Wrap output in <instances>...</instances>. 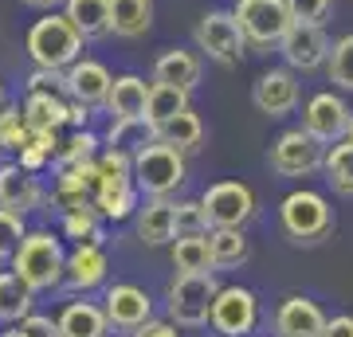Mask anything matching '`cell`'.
I'll use <instances>...</instances> for the list:
<instances>
[{
    "mask_svg": "<svg viewBox=\"0 0 353 337\" xmlns=\"http://www.w3.org/2000/svg\"><path fill=\"white\" fill-rule=\"evenodd\" d=\"M24 4H32V8H55V4H63V0H24Z\"/></svg>",
    "mask_w": 353,
    "mask_h": 337,
    "instance_id": "obj_43",
    "label": "cell"
},
{
    "mask_svg": "<svg viewBox=\"0 0 353 337\" xmlns=\"http://www.w3.org/2000/svg\"><path fill=\"white\" fill-rule=\"evenodd\" d=\"M299 71H290V67H271L263 75L255 79L252 87V102L255 110L267 114V118H287L294 106H299Z\"/></svg>",
    "mask_w": 353,
    "mask_h": 337,
    "instance_id": "obj_13",
    "label": "cell"
},
{
    "mask_svg": "<svg viewBox=\"0 0 353 337\" xmlns=\"http://www.w3.org/2000/svg\"><path fill=\"white\" fill-rule=\"evenodd\" d=\"M173 227L176 236H208V216H204L201 200H181L173 204Z\"/></svg>",
    "mask_w": 353,
    "mask_h": 337,
    "instance_id": "obj_36",
    "label": "cell"
},
{
    "mask_svg": "<svg viewBox=\"0 0 353 337\" xmlns=\"http://www.w3.org/2000/svg\"><path fill=\"white\" fill-rule=\"evenodd\" d=\"M106 318H110L114 329H138V325L150 322V314H153V302L150 294L141 287H134V283H114L110 290H106Z\"/></svg>",
    "mask_w": 353,
    "mask_h": 337,
    "instance_id": "obj_16",
    "label": "cell"
},
{
    "mask_svg": "<svg viewBox=\"0 0 353 337\" xmlns=\"http://www.w3.org/2000/svg\"><path fill=\"white\" fill-rule=\"evenodd\" d=\"M63 243L51 232H28L12 255V271L24 278L32 290H51L63 283Z\"/></svg>",
    "mask_w": 353,
    "mask_h": 337,
    "instance_id": "obj_4",
    "label": "cell"
},
{
    "mask_svg": "<svg viewBox=\"0 0 353 337\" xmlns=\"http://www.w3.org/2000/svg\"><path fill=\"white\" fill-rule=\"evenodd\" d=\"M322 153H326V145L310 138L303 125H294V130H283L275 138L267 161H271V173L279 176H310L322 169Z\"/></svg>",
    "mask_w": 353,
    "mask_h": 337,
    "instance_id": "obj_9",
    "label": "cell"
},
{
    "mask_svg": "<svg viewBox=\"0 0 353 337\" xmlns=\"http://www.w3.org/2000/svg\"><path fill=\"white\" fill-rule=\"evenodd\" d=\"M350 118H353V110L345 106L341 94H334V90H322V94H314V99L303 106V130L314 141H322V145H334V141L345 138Z\"/></svg>",
    "mask_w": 353,
    "mask_h": 337,
    "instance_id": "obj_12",
    "label": "cell"
},
{
    "mask_svg": "<svg viewBox=\"0 0 353 337\" xmlns=\"http://www.w3.org/2000/svg\"><path fill=\"white\" fill-rule=\"evenodd\" d=\"M63 16L83 39H99L110 32V0H63Z\"/></svg>",
    "mask_w": 353,
    "mask_h": 337,
    "instance_id": "obj_27",
    "label": "cell"
},
{
    "mask_svg": "<svg viewBox=\"0 0 353 337\" xmlns=\"http://www.w3.org/2000/svg\"><path fill=\"white\" fill-rule=\"evenodd\" d=\"M32 294L36 290L16 271H0V322H24L32 314Z\"/></svg>",
    "mask_w": 353,
    "mask_h": 337,
    "instance_id": "obj_29",
    "label": "cell"
},
{
    "mask_svg": "<svg viewBox=\"0 0 353 337\" xmlns=\"http://www.w3.org/2000/svg\"><path fill=\"white\" fill-rule=\"evenodd\" d=\"M196 39V51H204L212 63L220 67H240L243 51H248V39L240 32V20L228 12V8H212V12L201 16V24L192 32Z\"/></svg>",
    "mask_w": 353,
    "mask_h": 337,
    "instance_id": "obj_7",
    "label": "cell"
},
{
    "mask_svg": "<svg viewBox=\"0 0 353 337\" xmlns=\"http://www.w3.org/2000/svg\"><path fill=\"white\" fill-rule=\"evenodd\" d=\"M208 255H212L216 271L243 267V263H248V255H252L243 227H208Z\"/></svg>",
    "mask_w": 353,
    "mask_h": 337,
    "instance_id": "obj_26",
    "label": "cell"
},
{
    "mask_svg": "<svg viewBox=\"0 0 353 337\" xmlns=\"http://www.w3.org/2000/svg\"><path fill=\"white\" fill-rule=\"evenodd\" d=\"M24 236H28V232H24V216H16V212H8V208H0V263L12 259Z\"/></svg>",
    "mask_w": 353,
    "mask_h": 337,
    "instance_id": "obj_38",
    "label": "cell"
},
{
    "mask_svg": "<svg viewBox=\"0 0 353 337\" xmlns=\"http://www.w3.org/2000/svg\"><path fill=\"white\" fill-rule=\"evenodd\" d=\"M181 110H189V90L169 87V83H150V102H145V125L157 130L161 122L176 118Z\"/></svg>",
    "mask_w": 353,
    "mask_h": 337,
    "instance_id": "obj_28",
    "label": "cell"
},
{
    "mask_svg": "<svg viewBox=\"0 0 353 337\" xmlns=\"http://www.w3.org/2000/svg\"><path fill=\"white\" fill-rule=\"evenodd\" d=\"M216 290H220V283H216L212 271H201V275H176L173 283H169V322L185 325V329L208 325Z\"/></svg>",
    "mask_w": 353,
    "mask_h": 337,
    "instance_id": "obj_6",
    "label": "cell"
},
{
    "mask_svg": "<svg viewBox=\"0 0 353 337\" xmlns=\"http://www.w3.org/2000/svg\"><path fill=\"white\" fill-rule=\"evenodd\" d=\"M16 325H20L24 337H59V325L51 318H43V314H28L24 322H16Z\"/></svg>",
    "mask_w": 353,
    "mask_h": 337,
    "instance_id": "obj_40",
    "label": "cell"
},
{
    "mask_svg": "<svg viewBox=\"0 0 353 337\" xmlns=\"http://www.w3.org/2000/svg\"><path fill=\"white\" fill-rule=\"evenodd\" d=\"M279 227H283V236L290 243L314 247L334 232V208H330V200L322 192L299 188V192L283 196V204H279Z\"/></svg>",
    "mask_w": 353,
    "mask_h": 337,
    "instance_id": "obj_2",
    "label": "cell"
},
{
    "mask_svg": "<svg viewBox=\"0 0 353 337\" xmlns=\"http://www.w3.org/2000/svg\"><path fill=\"white\" fill-rule=\"evenodd\" d=\"M94 145H99V138L90 134V130H75L71 138L59 145V153H55V161L63 165H83V161H94Z\"/></svg>",
    "mask_w": 353,
    "mask_h": 337,
    "instance_id": "obj_37",
    "label": "cell"
},
{
    "mask_svg": "<svg viewBox=\"0 0 353 337\" xmlns=\"http://www.w3.org/2000/svg\"><path fill=\"white\" fill-rule=\"evenodd\" d=\"M326 75L338 90H353V32L330 43V59H326Z\"/></svg>",
    "mask_w": 353,
    "mask_h": 337,
    "instance_id": "obj_33",
    "label": "cell"
},
{
    "mask_svg": "<svg viewBox=\"0 0 353 337\" xmlns=\"http://www.w3.org/2000/svg\"><path fill=\"white\" fill-rule=\"evenodd\" d=\"M201 55L185 48H169L153 59V83H169V87H185L192 90L201 83Z\"/></svg>",
    "mask_w": 353,
    "mask_h": 337,
    "instance_id": "obj_21",
    "label": "cell"
},
{
    "mask_svg": "<svg viewBox=\"0 0 353 337\" xmlns=\"http://www.w3.org/2000/svg\"><path fill=\"white\" fill-rule=\"evenodd\" d=\"M134 227H138V239L145 247H165L176 239V227H173V204L161 196H150L145 208H138L134 216Z\"/></svg>",
    "mask_w": 353,
    "mask_h": 337,
    "instance_id": "obj_22",
    "label": "cell"
},
{
    "mask_svg": "<svg viewBox=\"0 0 353 337\" xmlns=\"http://www.w3.org/2000/svg\"><path fill=\"white\" fill-rule=\"evenodd\" d=\"M279 55L287 63L290 71H318V67H326L330 59V36L322 24H290L287 36L279 39Z\"/></svg>",
    "mask_w": 353,
    "mask_h": 337,
    "instance_id": "obj_11",
    "label": "cell"
},
{
    "mask_svg": "<svg viewBox=\"0 0 353 337\" xmlns=\"http://www.w3.org/2000/svg\"><path fill=\"white\" fill-rule=\"evenodd\" d=\"M145 102H150V83L141 75H118L110 83V99H106V110H110L114 122H145Z\"/></svg>",
    "mask_w": 353,
    "mask_h": 337,
    "instance_id": "obj_18",
    "label": "cell"
},
{
    "mask_svg": "<svg viewBox=\"0 0 353 337\" xmlns=\"http://www.w3.org/2000/svg\"><path fill=\"white\" fill-rule=\"evenodd\" d=\"M345 138H350V141H353V118H350V130H345Z\"/></svg>",
    "mask_w": 353,
    "mask_h": 337,
    "instance_id": "obj_45",
    "label": "cell"
},
{
    "mask_svg": "<svg viewBox=\"0 0 353 337\" xmlns=\"http://www.w3.org/2000/svg\"><path fill=\"white\" fill-rule=\"evenodd\" d=\"M201 208L212 227H243L255 216V192L243 181H220L201 196Z\"/></svg>",
    "mask_w": 353,
    "mask_h": 337,
    "instance_id": "obj_10",
    "label": "cell"
},
{
    "mask_svg": "<svg viewBox=\"0 0 353 337\" xmlns=\"http://www.w3.org/2000/svg\"><path fill=\"white\" fill-rule=\"evenodd\" d=\"M208 325H212L220 337H248V334H255V325H259V298H255V290H248V287H220L216 290V298H212Z\"/></svg>",
    "mask_w": 353,
    "mask_h": 337,
    "instance_id": "obj_8",
    "label": "cell"
},
{
    "mask_svg": "<svg viewBox=\"0 0 353 337\" xmlns=\"http://www.w3.org/2000/svg\"><path fill=\"white\" fill-rule=\"evenodd\" d=\"M334 8V0H287V12L294 24H322Z\"/></svg>",
    "mask_w": 353,
    "mask_h": 337,
    "instance_id": "obj_39",
    "label": "cell"
},
{
    "mask_svg": "<svg viewBox=\"0 0 353 337\" xmlns=\"http://www.w3.org/2000/svg\"><path fill=\"white\" fill-rule=\"evenodd\" d=\"M173 267H176V275L216 271L212 255H208V236H176L173 239Z\"/></svg>",
    "mask_w": 353,
    "mask_h": 337,
    "instance_id": "obj_31",
    "label": "cell"
},
{
    "mask_svg": "<svg viewBox=\"0 0 353 337\" xmlns=\"http://www.w3.org/2000/svg\"><path fill=\"white\" fill-rule=\"evenodd\" d=\"M63 236L79 243H102V227H99V208L83 204V208H67L63 212Z\"/></svg>",
    "mask_w": 353,
    "mask_h": 337,
    "instance_id": "obj_32",
    "label": "cell"
},
{
    "mask_svg": "<svg viewBox=\"0 0 353 337\" xmlns=\"http://www.w3.org/2000/svg\"><path fill=\"white\" fill-rule=\"evenodd\" d=\"M322 337H353V318H350V314L326 318V329H322Z\"/></svg>",
    "mask_w": 353,
    "mask_h": 337,
    "instance_id": "obj_42",
    "label": "cell"
},
{
    "mask_svg": "<svg viewBox=\"0 0 353 337\" xmlns=\"http://www.w3.org/2000/svg\"><path fill=\"white\" fill-rule=\"evenodd\" d=\"M322 173L334 185V192L353 196V141L350 138L326 145V153H322Z\"/></svg>",
    "mask_w": 353,
    "mask_h": 337,
    "instance_id": "obj_30",
    "label": "cell"
},
{
    "mask_svg": "<svg viewBox=\"0 0 353 337\" xmlns=\"http://www.w3.org/2000/svg\"><path fill=\"white\" fill-rule=\"evenodd\" d=\"M134 337H181L176 334V325L173 322H145V325H138V329H134Z\"/></svg>",
    "mask_w": 353,
    "mask_h": 337,
    "instance_id": "obj_41",
    "label": "cell"
},
{
    "mask_svg": "<svg viewBox=\"0 0 353 337\" xmlns=\"http://www.w3.org/2000/svg\"><path fill=\"white\" fill-rule=\"evenodd\" d=\"M110 83H114L110 71H106L99 59H83V55L63 71L67 99L83 102V106H106V99H110Z\"/></svg>",
    "mask_w": 353,
    "mask_h": 337,
    "instance_id": "obj_14",
    "label": "cell"
},
{
    "mask_svg": "<svg viewBox=\"0 0 353 337\" xmlns=\"http://www.w3.org/2000/svg\"><path fill=\"white\" fill-rule=\"evenodd\" d=\"M134 185L145 196L169 200V192H176V188L185 185V153L173 150V145H165V141H157L150 134L134 150Z\"/></svg>",
    "mask_w": 353,
    "mask_h": 337,
    "instance_id": "obj_3",
    "label": "cell"
},
{
    "mask_svg": "<svg viewBox=\"0 0 353 337\" xmlns=\"http://www.w3.org/2000/svg\"><path fill=\"white\" fill-rule=\"evenodd\" d=\"M55 153H59V141H55V134H51V130H32L28 145L20 150V165H24L28 173H36V169H43V165L55 157Z\"/></svg>",
    "mask_w": 353,
    "mask_h": 337,
    "instance_id": "obj_35",
    "label": "cell"
},
{
    "mask_svg": "<svg viewBox=\"0 0 353 337\" xmlns=\"http://www.w3.org/2000/svg\"><path fill=\"white\" fill-rule=\"evenodd\" d=\"M0 337H24V334H20V325H16V329H8V334H0Z\"/></svg>",
    "mask_w": 353,
    "mask_h": 337,
    "instance_id": "obj_44",
    "label": "cell"
},
{
    "mask_svg": "<svg viewBox=\"0 0 353 337\" xmlns=\"http://www.w3.org/2000/svg\"><path fill=\"white\" fill-rule=\"evenodd\" d=\"M0 106H4V83H0Z\"/></svg>",
    "mask_w": 353,
    "mask_h": 337,
    "instance_id": "obj_46",
    "label": "cell"
},
{
    "mask_svg": "<svg viewBox=\"0 0 353 337\" xmlns=\"http://www.w3.org/2000/svg\"><path fill=\"white\" fill-rule=\"evenodd\" d=\"M326 314L306 294H287L275 310V337H322Z\"/></svg>",
    "mask_w": 353,
    "mask_h": 337,
    "instance_id": "obj_15",
    "label": "cell"
},
{
    "mask_svg": "<svg viewBox=\"0 0 353 337\" xmlns=\"http://www.w3.org/2000/svg\"><path fill=\"white\" fill-rule=\"evenodd\" d=\"M110 263H106V251L99 243H79L63 263V283L71 290H94L106 278Z\"/></svg>",
    "mask_w": 353,
    "mask_h": 337,
    "instance_id": "obj_19",
    "label": "cell"
},
{
    "mask_svg": "<svg viewBox=\"0 0 353 337\" xmlns=\"http://www.w3.org/2000/svg\"><path fill=\"white\" fill-rule=\"evenodd\" d=\"M24 118H28L32 130H51V134H59V130L71 122V99H63L59 90H28Z\"/></svg>",
    "mask_w": 353,
    "mask_h": 337,
    "instance_id": "obj_20",
    "label": "cell"
},
{
    "mask_svg": "<svg viewBox=\"0 0 353 337\" xmlns=\"http://www.w3.org/2000/svg\"><path fill=\"white\" fill-rule=\"evenodd\" d=\"M232 16L240 20V32L248 39V48L271 51L279 48V39L287 36V28L294 24L287 12V0H236Z\"/></svg>",
    "mask_w": 353,
    "mask_h": 337,
    "instance_id": "obj_5",
    "label": "cell"
},
{
    "mask_svg": "<svg viewBox=\"0 0 353 337\" xmlns=\"http://www.w3.org/2000/svg\"><path fill=\"white\" fill-rule=\"evenodd\" d=\"M32 138V125H28L20 106H0V150H24Z\"/></svg>",
    "mask_w": 353,
    "mask_h": 337,
    "instance_id": "obj_34",
    "label": "cell"
},
{
    "mask_svg": "<svg viewBox=\"0 0 353 337\" xmlns=\"http://www.w3.org/2000/svg\"><path fill=\"white\" fill-rule=\"evenodd\" d=\"M24 48L36 67H43V71H67L83 55V36L75 32V24L63 12L51 8L43 20H36V24L28 28Z\"/></svg>",
    "mask_w": 353,
    "mask_h": 337,
    "instance_id": "obj_1",
    "label": "cell"
},
{
    "mask_svg": "<svg viewBox=\"0 0 353 337\" xmlns=\"http://www.w3.org/2000/svg\"><path fill=\"white\" fill-rule=\"evenodd\" d=\"M153 24V0H110V36L138 39Z\"/></svg>",
    "mask_w": 353,
    "mask_h": 337,
    "instance_id": "obj_25",
    "label": "cell"
},
{
    "mask_svg": "<svg viewBox=\"0 0 353 337\" xmlns=\"http://www.w3.org/2000/svg\"><path fill=\"white\" fill-rule=\"evenodd\" d=\"M39 204H43V188H39L36 173H28L20 161L0 165V208H8L16 216H28Z\"/></svg>",
    "mask_w": 353,
    "mask_h": 337,
    "instance_id": "obj_17",
    "label": "cell"
},
{
    "mask_svg": "<svg viewBox=\"0 0 353 337\" xmlns=\"http://www.w3.org/2000/svg\"><path fill=\"white\" fill-rule=\"evenodd\" d=\"M157 141H165V145H173V150L181 153H196L204 145V122H201V114L192 110H181L176 118H169V122H161L157 130H150Z\"/></svg>",
    "mask_w": 353,
    "mask_h": 337,
    "instance_id": "obj_24",
    "label": "cell"
},
{
    "mask_svg": "<svg viewBox=\"0 0 353 337\" xmlns=\"http://www.w3.org/2000/svg\"><path fill=\"white\" fill-rule=\"evenodd\" d=\"M55 325L59 337H110V318L94 302H71Z\"/></svg>",
    "mask_w": 353,
    "mask_h": 337,
    "instance_id": "obj_23",
    "label": "cell"
}]
</instances>
